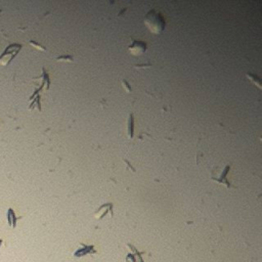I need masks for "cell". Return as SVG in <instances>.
Instances as JSON below:
<instances>
[{
  "label": "cell",
  "mask_w": 262,
  "mask_h": 262,
  "mask_svg": "<svg viewBox=\"0 0 262 262\" xmlns=\"http://www.w3.org/2000/svg\"><path fill=\"white\" fill-rule=\"evenodd\" d=\"M145 23L146 28H149V30L153 34H160L165 28V22H164L162 15L154 9H152L146 15Z\"/></svg>",
  "instance_id": "obj_1"
},
{
  "label": "cell",
  "mask_w": 262,
  "mask_h": 262,
  "mask_svg": "<svg viewBox=\"0 0 262 262\" xmlns=\"http://www.w3.org/2000/svg\"><path fill=\"white\" fill-rule=\"evenodd\" d=\"M129 52L133 55H139L142 54L146 49V44L142 41H137V40H132V43L128 47Z\"/></svg>",
  "instance_id": "obj_2"
},
{
  "label": "cell",
  "mask_w": 262,
  "mask_h": 262,
  "mask_svg": "<svg viewBox=\"0 0 262 262\" xmlns=\"http://www.w3.org/2000/svg\"><path fill=\"white\" fill-rule=\"evenodd\" d=\"M229 169H230V166H226V167H225V168H224L223 171H222V175L219 176L218 178H213V177H212V179H213V180H215V181L219 182V183H225V185H226L227 188H229V186H230V184H229V183L227 182L226 178H225V176H226L227 171H228Z\"/></svg>",
  "instance_id": "obj_3"
},
{
  "label": "cell",
  "mask_w": 262,
  "mask_h": 262,
  "mask_svg": "<svg viewBox=\"0 0 262 262\" xmlns=\"http://www.w3.org/2000/svg\"><path fill=\"white\" fill-rule=\"evenodd\" d=\"M133 130H134L133 115L130 114L129 115V119H128V137H129V138H132V137H133Z\"/></svg>",
  "instance_id": "obj_4"
},
{
  "label": "cell",
  "mask_w": 262,
  "mask_h": 262,
  "mask_svg": "<svg viewBox=\"0 0 262 262\" xmlns=\"http://www.w3.org/2000/svg\"><path fill=\"white\" fill-rule=\"evenodd\" d=\"M30 44H31V45H33V46H35V47L39 48V49H40V50H45V48H44V47H42V46H40V45H39V44L35 43L34 41H31V42H30Z\"/></svg>",
  "instance_id": "obj_5"
}]
</instances>
